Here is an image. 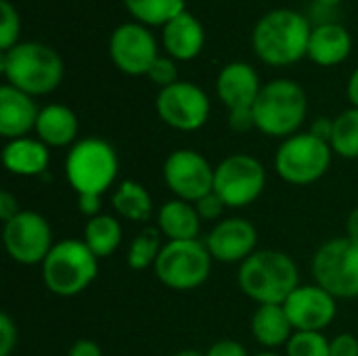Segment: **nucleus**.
<instances>
[{
  "instance_id": "nucleus-22",
  "label": "nucleus",
  "mask_w": 358,
  "mask_h": 356,
  "mask_svg": "<svg viewBox=\"0 0 358 356\" xmlns=\"http://www.w3.org/2000/svg\"><path fill=\"white\" fill-rule=\"evenodd\" d=\"M352 38L346 27L338 23H323L310 31L308 57L319 65H336L348 57Z\"/></svg>"
},
{
  "instance_id": "nucleus-6",
  "label": "nucleus",
  "mask_w": 358,
  "mask_h": 356,
  "mask_svg": "<svg viewBox=\"0 0 358 356\" xmlns=\"http://www.w3.org/2000/svg\"><path fill=\"white\" fill-rule=\"evenodd\" d=\"M120 172L115 149L103 138H82L73 143L65 159V176L78 195H103L113 187Z\"/></svg>"
},
{
  "instance_id": "nucleus-2",
  "label": "nucleus",
  "mask_w": 358,
  "mask_h": 356,
  "mask_svg": "<svg viewBox=\"0 0 358 356\" xmlns=\"http://www.w3.org/2000/svg\"><path fill=\"white\" fill-rule=\"evenodd\" d=\"M308 21L292 8H275L266 13L254 27V48L258 57L271 65H289L308 52Z\"/></svg>"
},
{
  "instance_id": "nucleus-30",
  "label": "nucleus",
  "mask_w": 358,
  "mask_h": 356,
  "mask_svg": "<svg viewBox=\"0 0 358 356\" xmlns=\"http://www.w3.org/2000/svg\"><path fill=\"white\" fill-rule=\"evenodd\" d=\"M287 356H329V340L323 332H294L285 344Z\"/></svg>"
},
{
  "instance_id": "nucleus-27",
  "label": "nucleus",
  "mask_w": 358,
  "mask_h": 356,
  "mask_svg": "<svg viewBox=\"0 0 358 356\" xmlns=\"http://www.w3.org/2000/svg\"><path fill=\"white\" fill-rule=\"evenodd\" d=\"M331 151L344 159L358 157V109H346L334 120V134H331Z\"/></svg>"
},
{
  "instance_id": "nucleus-16",
  "label": "nucleus",
  "mask_w": 358,
  "mask_h": 356,
  "mask_svg": "<svg viewBox=\"0 0 358 356\" xmlns=\"http://www.w3.org/2000/svg\"><path fill=\"white\" fill-rule=\"evenodd\" d=\"M206 248L214 260L224 264L245 262L258 245V231L245 218L220 220L206 237Z\"/></svg>"
},
{
  "instance_id": "nucleus-40",
  "label": "nucleus",
  "mask_w": 358,
  "mask_h": 356,
  "mask_svg": "<svg viewBox=\"0 0 358 356\" xmlns=\"http://www.w3.org/2000/svg\"><path fill=\"white\" fill-rule=\"evenodd\" d=\"M67 356H103V350L96 342L92 340H78L71 348H69V355Z\"/></svg>"
},
{
  "instance_id": "nucleus-1",
  "label": "nucleus",
  "mask_w": 358,
  "mask_h": 356,
  "mask_svg": "<svg viewBox=\"0 0 358 356\" xmlns=\"http://www.w3.org/2000/svg\"><path fill=\"white\" fill-rule=\"evenodd\" d=\"M237 281L241 292L262 304H285V300L300 287V273L296 262L279 250H256L241 262Z\"/></svg>"
},
{
  "instance_id": "nucleus-45",
  "label": "nucleus",
  "mask_w": 358,
  "mask_h": 356,
  "mask_svg": "<svg viewBox=\"0 0 358 356\" xmlns=\"http://www.w3.org/2000/svg\"><path fill=\"white\" fill-rule=\"evenodd\" d=\"M321 4H325V6H334V4H338L340 0H319Z\"/></svg>"
},
{
  "instance_id": "nucleus-21",
  "label": "nucleus",
  "mask_w": 358,
  "mask_h": 356,
  "mask_svg": "<svg viewBox=\"0 0 358 356\" xmlns=\"http://www.w3.org/2000/svg\"><path fill=\"white\" fill-rule=\"evenodd\" d=\"M36 134L46 147H67L78 136V118L69 107L50 103L40 109Z\"/></svg>"
},
{
  "instance_id": "nucleus-5",
  "label": "nucleus",
  "mask_w": 358,
  "mask_h": 356,
  "mask_svg": "<svg viewBox=\"0 0 358 356\" xmlns=\"http://www.w3.org/2000/svg\"><path fill=\"white\" fill-rule=\"evenodd\" d=\"M99 275V258L82 239H65L52 245L42 262L46 290L61 298H73L90 287Z\"/></svg>"
},
{
  "instance_id": "nucleus-29",
  "label": "nucleus",
  "mask_w": 358,
  "mask_h": 356,
  "mask_svg": "<svg viewBox=\"0 0 358 356\" xmlns=\"http://www.w3.org/2000/svg\"><path fill=\"white\" fill-rule=\"evenodd\" d=\"M128 10L145 23H168L185 10V0H124Z\"/></svg>"
},
{
  "instance_id": "nucleus-14",
  "label": "nucleus",
  "mask_w": 358,
  "mask_h": 356,
  "mask_svg": "<svg viewBox=\"0 0 358 356\" xmlns=\"http://www.w3.org/2000/svg\"><path fill=\"white\" fill-rule=\"evenodd\" d=\"M294 332H323L338 315V300L315 285H300L283 304Z\"/></svg>"
},
{
  "instance_id": "nucleus-37",
  "label": "nucleus",
  "mask_w": 358,
  "mask_h": 356,
  "mask_svg": "<svg viewBox=\"0 0 358 356\" xmlns=\"http://www.w3.org/2000/svg\"><path fill=\"white\" fill-rule=\"evenodd\" d=\"M206 356H248V350L243 348V344L235 340H220L210 346Z\"/></svg>"
},
{
  "instance_id": "nucleus-28",
  "label": "nucleus",
  "mask_w": 358,
  "mask_h": 356,
  "mask_svg": "<svg viewBox=\"0 0 358 356\" xmlns=\"http://www.w3.org/2000/svg\"><path fill=\"white\" fill-rule=\"evenodd\" d=\"M162 233L159 229H143L130 243L126 262L132 271H147L149 266H155L159 254H162Z\"/></svg>"
},
{
  "instance_id": "nucleus-13",
  "label": "nucleus",
  "mask_w": 358,
  "mask_h": 356,
  "mask_svg": "<svg viewBox=\"0 0 358 356\" xmlns=\"http://www.w3.org/2000/svg\"><path fill=\"white\" fill-rule=\"evenodd\" d=\"M155 107L168 126L182 132L199 130L210 115V99L193 82H174L162 88Z\"/></svg>"
},
{
  "instance_id": "nucleus-19",
  "label": "nucleus",
  "mask_w": 358,
  "mask_h": 356,
  "mask_svg": "<svg viewBox=\"0 0 358 356\" xmlns=\"http://www.w3.org/2000/svg\"><path fill=\"white\" fill-rule=\"evenodd\" d=\"M2 162L4 168L15 176H42L48 170L50 153L48 147L40 138H15L8 141L2 149Z\"/></svg>"
},
{
  "instance_id": "nucleus-26",
  "label": "nucleus",
  "mask_w": 358,
  "mask_h": 356,
  "mask_svg": "<svg viewBox=\"0 0 358 356\" xmlns=\"http://www.w3.org/2000/svg\"><path fill=\"white\" fill-rule=\"evenodd\" d=\"M82 241L99 260L109 258L122 243V225L109 214H99L86 222Z\"/></svg>"
},
{
  "instance_id": "nucleus-24",
  "label": "nucleus",
  "mask_w": 358,
  "mask_h": 356,
  "mask_svg": "<svg viewBox=\"0 0 358 356\" xmlns=\"http://www.w3.org/2000/svg\"><path fill=\"white\" fill-rule=\"evenodd\" d=\"M252 336L264 348H279L289 342L294 327L287 319L283 304H262L252 317Z\"/></svg>"
},
{
  "instance_id": "nucleus-11",
  "label": "nucleus",
  "mask_w": 358,
  "mask_h": 356,
  "mask_svg": "<svg viewBox=\"0 0 358 356\" xmlns=\"http://www.w3.org/2000/svg\"><path fill=\"white\" fill-rule=\"evenodd\" d=\"M2 241L6 254L25 266L42 264L55 245L48 220L31 210H21L13 220L4 225Z\"/></svg>"
},
{
  "instance_id": "nucleus-25",
  "label": "nucleus",
  "mask_w": 358,
  "mask_h": 356,
  "mask_svg": "<svg viewBox=\"0 0 358 356\" xmlns=\"http://www.w3.org/2000/svg\"><path fill=\"white\" fill-rule=\"evenodd\" d=\"M111 206L120 218L132 222H145L151 218L153 199L149 191L134 180H122L111 195Z\"/></svg>"
},
{
  "instance_id": "nucleus-46",
  "label": "nucleus",
  "mask_w": 358,
  "mask_h": 356,
  "mask_svg": "<svg viewBox=\"0 0 358 356\" xmlns=\"http://www.w3.org/2000/svg\"><path fill=\"white\" fill-rule=\"evenodd\" d=\"M254 356H281V355H277V353H268V350H266V353H260V355H254Z\"/></svg>"
},
{
  "instance_id": "nucleus-9",
  "label": "nucleus",
  "mask_w": 358,
  "mask_h": 356,
  "mask_svg": "<svg viewBox=\"0 0 358 356\" xmlns=\"http://www.w3.org/2000/svg\"><path fill=\"white\" fill-rule=\"evenodd\" d=\"M313 277L336 300L358 298V243L348 237L323 243L313 258Z\"/></svg>"
},
{
  "instance_id": "nucleus-23",
  "label": "nucleus",
  "mask_w": 358,
  "mask_h": 356,
  "mask_svg": "<svg viewBox=\"0 0 358 356\" xmlns=\"http://www.w3.org/2000/svg\"><path fill=\"white\" fill-rule=\"evenodd\" d=\"M164 44L176 59H193L203 46V27L187 10L170 19L164 27Z\"/></svg>"
},
{
  "instance_id": "nucleus-35",
  "label": "nucleus",
  "mask_w": 358,
  "mask_h": 356,
  "mask_svg": "<svg viewBox=\"0 0 358 356\" xmlns=\"http://www.w3.org/2000/svg\"><path fill=\"white\" fill-rule=\"evenodd\" d=\"M329 356H358V340L352 334H340L329 340Z\"/></svg>"
},
{
  "instance_id": "nucleus-17",
  "label": "nucleus",
  "mask_w": 358,
  "mask_h": 356,
  "mask_svg": "<svg viewBox=\"0 0 358 356\" xmlns=\"http://www.w3.org/2000/svg\"><path fill=\"white\" fill-rule=\"evenodd\" d=\"M216 90L220 101L233 109H252L262 86L258 80V73L252 65L243 61H233L222 67L216 80Z\"/></svg>"
},
{
  "instance_id": "nucleus-38",
  "label": "nucleus",
  "mask_w": 358,
  "mask_h": 356,
  "mask_svg": "<svg viewBox=\"0 0 358 356\" xmlns=\"http://www.w3.org/2000/svg\"><path fill=\"white\" fill-rule=\"evenodd\" d=\"M78 210L90 218L99 216L101 214V195H94V193H84V195H78Z\"/></svg>"
},
{
  "instance_id": "nucleus-12",
  "label": "nucleus",
  "mask_w": 358,
  "mask_h": 356,
  "mask_svg": "<svg viewBox=\"0 0 358 356\" xmlns=\"http://www.w3.org/2000/svg\"><path fill=\"white\" fill-rule=\"evenodd\" d=\"M214 172L216 168L193 149H176L164 162V180L176 199L199 201L214 191Z\"/></svg>"
},
{
  "instance_id": "nucleus-39",
  "label": "nucleus",
  "mask_w": 358,
  "mask_h": 356,
  "mask_svg": "<svg viewBox=\"0 0 358 356\" xmlns=\"http://www.w3.org/2000/svg\"><path fill=\"white\" fill-rule=\"evenodd\" d=\"M19 201L15 195H10L8 191H2L0 193V220L6 225L8 220H13L17 214H19Z\"/></svg>"
},
{
  "instance_id": "nucleus-34",
  "label": "nucleus",
  "mask_w": 358,
  "mask_h": 356,
  "mask_svg": "<svg viewBox=\"0 0 358 356\" xmlns=\"http://www.w3.org/2000/svg\"><path fill=\"white\" fill-rule=\"evenodd\" d=\"M17 346V327L13 319L2 313L0 315V356H10Z\"/></svg>"
},
{
  "instance_id": "nucleus-43",
  "label": "nucleus",
  "mask_w": 358,
  "mask_h": 356,
  "mask_svg": "<svg viewBox=\"0 0 358 356\" xmlns=\"http://www.w3.org/2000/svg\"><path fill=\"white\" fill-rule=\"evenodd\" d=\"M348 99L352 101V105L358 109V67L352 71V76L348 80Z\"/></svg>"
},
{
  "instance_id": "nucleus-44",
  "label": "nucleus",
  "mask_w": 358,
  "mask_h": 356,
  "mask_svg": "<svg viewBox=\"0 0 358 356\" xmlns=\"http://www.w3.org/2000/svg\"><path fill=\"white\" fill-rule=\"evenodd\" d=\"M172 356H206L201 355V353H197V350H180V353H176V355Z\"/></svg>"
},
{
  "instance_id": "nucleus-32",
  "label": "nucleus",
  "mask_w": 358,
  "mask_h": 356,
  "mask_svg": "<svg viewBox=\"0 0 358 356\" xmlns=\"http://www.w3.org/2000/svg\"><path fill=\"white\" fill-rule=\"evenodd\" d=\"M147 76H149L155 84H159L162 88H166V86L178 82V80H176V76H178L176 65H174V61H170L168 57H157V59L153 61L151 69L147 71Z\"/></svg>"
},
{
  "instance_id": "nucleus-15",
  "label": "nucleus",
  "mask_w": 358,
  "mask_h": 356,
  "mask_svg": "<svg viewBox=\"0 0 358 356\" xmlns=\"http://www.w3.org/2000/svg\"><path fill=\"white\" fill-rule=\"evenodd\" d=\"M109 52L113 63L132 76L147 73L157 59L153 34L138 23H124L115 27L109 40Z\"/></svg>"
},
{
  "instance_id": "nucleus-31",
  "label": "nucleus",
  "mask_w": 358,
  "mask_h": 356,
  "mask_svg": "<svg viewBox=\"0 0 358 356\" xmlns=\"http://www.w3.org/2000/svg\"><path fill=\"white\" fill-rule=\"evenodd\" d=\"M0 10H2V23H0V48L6 52L15 46V40L19 36V15L13 8V4L8 0L0 2Z\"/></svg>"
},
{
  "instance_id": "nucleus-20",
  "label": "nucleus",
  "mask_w": 358,
  "mask_h": 356,
  "mask_svg": "<svg viewBox=\"0 0 358 356\" xmlns=\"http://www.w3.org/2000/svg\"><path fill=\"white\" fill-rule=\"evenodd\" d=\"M157 229L168 241H191L199 237L201 218L195 204L185 199H170L157 212Z\"/></svg>"
},
{
  "instance_id": "nucleus-36",
  "label": "nucleus",
  "mask_w": 358,
  "mask_h": 356,
  "mask_svg": "<svg viewBox=\"0 0 358 356\" xmlns=\"http://www.w3.org/2000/svg\"><path fill=\"white\" fill-rule=\"evenodd\" d=\"M229 126L235 132H248L250 128H256L254 111L252 109H233V111H229Z\"/></svg>"
},
{
  "instance_id": "nucleus-7",
  "label": "nucleus",
  "mask_w": 358,
  "mask_h": 356,
  "mask_svg": "<svg viewBox=\"0 0 358 356\" xmlns=\"http://www.w3.org/2000/svg\"><path fill=\"white\" fill-rule=\"evenodd\" d=\"M331 145L313 132H298L285 138L275 155L277 174L289 185H313L323 178L331 166Z\"/></svg>"
},
{
  "instance_id": "nucleus-41",
  "label": "nucleus",
  "mask_w": 358,
  "mask_h": 356,
  "mask_svg": "<svg viewBox=\"0 0 358 356\" xmlns=\"http://www.w3.org/2000/svg\"><path fill=\"white\" fill-rule=\"evenodd\" d=\"M308 132H313L315 136H319V138H323V141L329 143L331 141V134H334V120H329V118H317L313 122V128Z\"/></svg>"
},
{
  "instance_id": "nucleus-4",
  "label": "nucleus",
  "mask_w": 358,
  "mask_h": 356,
  "mask_svg": "<svg viewBox=\"0 0 358 356\" xmlns=\"http://www.w3.org/2000/svg\"><path fill=\"white\" fill-rule=\"evenodd\" d=\"M308 101L306 92L298 82L292 80H273L262 86L252 111L256 128L262 134L289 138L298 134L306 118Z\"/></svg>"
},
{
  "instance_id": "nucleus-8",
  "label": "nucleus",
  "mask_w": 358,
  "mask_h": 356,
  "mask_svg": "<svg viewBox=\"0 0 358 356\" xmlns=\"http://www.w3.org/2000/svg\"><path fill=\"white\" fill-rule=\"evenodd\" d=\"M212 254L199 239L168 241L155 262L157 279L174 292H191L201 287L212 271Z\"/></svg>"
},
{
  "instance_id": "nucleus-18",
  "label": "nucleus",
  "mask_w": 358,
  "mask_h": 356,
  "mask_svg": "<svg viewBox=\"0 0 358 356\" xmlns=\"http://www.w3.org/2000/svg\"><path fill=\"white\" fill-rule=\"evenodd\" d=\"M40 109L31 94L4 84L0 88V134L6 141L23 138L29 130H36Z\"/></svg>"
},
{
  "instance_id": "nucleus-10",
  "label": "nucleus",
  "mask_w": 358,
  "mask_h": 356,
  "mask_svg": "<svg viewBox=\"0 0 358 356\" xmlns=\"http://www.w3.org/2000/svg\"><path fill=\"white\" fill-rule=\"evenodd\" d=\"M266 187V170L260 159L248 153H235L222 159L214 172V193L227 208H245L254 204Z\"/></svg>"
},
{
  "instance_id": "nucleus-42",
  "label": "nucleus",
  "mask_w": 358,
  "mask_h": 356,
  "mask_svg": "<svg viewBox=\"0 0 358 356\" xmlns=\"http://www.w3.org/2000/svg\"><path fill=\"white\" fill-rule=\"evenodd\" d=\"M346 237L358 243V206L346 218Z\"/></svg>"
},
{
  "instance_id": "nucleus-3",
  "label": "nucleus",
  "mask_w": 358,
  "mask_h": 356,
  "mask_svg": "<svg viewBox=\"0 0 358 356\" xmlns=\"http://www.w3.org/2000/svg\"><path fill=\"white\" fill-rule=\"evenodd\" d=\"M0 67L10 86L27 94H46L55 90L63 78L61 57L42 42H21L6 50Z\"/></svg>"
},
{
  "instance_id": "nucleus-33",
  "label": "nucleus",
  "mask_w": 358,
  "mask_h": 356,
  "mask_svg": "<svg viewBox=\"0 0 358 356\" xmlns=\"http://www.w3.org/2000/svg\"><path fill=\"white\" fill-rule=\"evenodd\" d=\"M224 208H227L224 201H222L214 191L208 193L206 197H201L199 201H195V210H197L199 218H201V220H208V222L218 220V218L222 216Z\"/></svg>"
}]
</instances>
